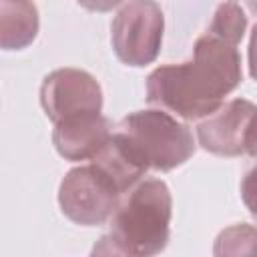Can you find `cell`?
<instances>
[{
  "mask_svg": "<svg viewBox=\"0 0 257 257\" xmlns=\"http://www.w3.org/2000/svg\"><path fill=\"white\" fill-rule=\"evenodd\" d=\"M241 82V56L209 32L197 38L193 58L155 68L147 78V100L161 110L195 120L211 116Z\"/></svg>",
  "mask_w": 257,
  "mask_h": 257,
  "instance_id": "6da1fadb",
  "label": "cell"
},
{
  "mask_svg": "<svg viewBox=\"0 0 257 257\" xmlns=\"http://www.w3.org/2000/svg\"><path fill=\"white\" fill-rule=\"evenodd\" d=\"M171 209L173 199L167 183L145 179L118 205L110 233L135 255L155 257L169 243Z\"/></svg>",
  "mask_w": 257,
  "mask_h": 257,
  "instance_id": "7a4b0ae2",
  "label": "cell"
},
{
  "mask_svg": "<svg viewBox=\"0 0 257 257\" xmlns=\"http://www.w3.org/2000/svg\"><path fill=\"white\" fill-rule=\"evenodd\" d=\"M116 133L128 139L149 169L173 171L195 155V139L187 124L161 108L137 110L120 118Z\"/></svg>",
  "mask_w": 257,
  "mask_h": 257,
  "instance_id": "3957f363",
  "label": "cell"
},
{
  "mask_svg": "<svg viewBox=\"0 0 257 257\" xmlns=\"http://www.w3.org/2000/svg\"><path fill=\"white\" fill-rule=\"evenodd\" d=\"M165 18L159 4L149 0L126 2L110 24V42L120 62L128 66L151 64L163 44Z\"/></svg>",
  "mask_w": 257,
  "mask_h": 257,
  "instance_id": "277c9868",
  "label": "cell"
},
{
  "mask_svg": "<svg viewBox=\"0 0 257 257\" xmlns=\"http://www.w3.org/2000/svg\"><path fill=\"white\" fill-rule=\"evenodd\" d=\"M58 205L72 223L92 227L106 223L116 213L120 193L96 165H82L62 179Z\"/></svg>",
  "mask_w": 257,
  "mask_h": 257,
  "instance_id": "5b68a950",
  "label": "cell"
},
{
  "mask_svg": "<svg viewBox=\"0 0 257 257\" xmlns=\"http://www.w3.org/2000/svg\"><path fill=\"white\" fill-rule=\"evenodd\" d=\"M40 102L46 116L58 124L74 116L100 114L102 90L86 70L56 68L42 80Z\"/></svg>",
  "mask_w": 257,
  "mask_h": 257,
  "instance_id": "8992f818",
  "label": "cell"
},
{
  "mask_svg": "<svg viewBox=\"0 0 257 257\" xmlns=\"http://www.w3.org/2000/svg\"><path fill=\"white\" fill-rule=\"evenodd\" d=\"M257 112V106L245 98H235L223 104L197 126L199 143L205 151L219 157H239L245 153L247 126Z\"/></svg>",
  "mask_w": 257,
  "mask_h": 257,
  "instance_id": "52a82bcc",
  "label": "cell"
},
{
  "mask_svg": "<svg viewBox=\"0 0 257 257\" xmlns=\"http://www.w3.org/2000/svg\"><path fill=\"white\" fill-rule=\"evenodd\" d=\"M110 120L102 114H84L54 124L52 143L66 161L94 159L110 141Z\"/></svg>",
  "mask_w": 257,
  "mask_h": 257,
  "instance_id": "ba28073f",
  "label": "cell"
},
{
  "mask_svg": "<svg viewBox=\"0 0 257 257\" xmlns=\"http://www.w3.org/2000/svg\"><path fill=\"white\" fill-rule=\"evenodd\" d=\"M92 165H96L114 183L120 195L137 185L141 177L149 171V165L139 155V151L128 143L126 137L116 131L112 133L106 147L92 159Z\"/></svg>",
  "mask_w": 257,
  "mask_h": 257,
  "instance_id": "9c48e42d",
  "label": "cell"
},
{
  "mask_svg": "<svg viewBox=\"0 0 257 257\" xmlns=\"http://www.w3.org/2000/svg\"><path fill=\"white\" fill-rule=\"evenodd\" d=\"M38 34V10L32 2H0V44L4 50H20Z\"/></svg>",
  "mask_w": 257,
  "mask_h": 257,
  "instance_id": "30bf717a",
  "label": "cell"
},
{
  "mask_svg": "<svg viewBox=\"0 0 257 257\" xmlns=\"http://www.w3.org/2000/svg\"><path fill=\"white\" fill-rule=\"evenodd\" d=\"M215 257H257V227L237 223L223 229L213 245Z\"/></svg>",
  "mask_w": 257,
  "mask_h": 257,
  "instance_id": "8fae6325",
  "label": "cell"
},
{
  "mask_svg": "<svg viewBox=\"0 0 257 257\" xmlns=\"http://www.w3.org/2000/svg\"><path fill=\"white\" fill-rule=\"evenodd\" d=\"M245 28H247V16L243 8L235 2H225L217 6L207 32L237 46L245 34Z\"/></svg>",
  "mask_w": 257,
  "mask_h": 257,
  "instance_id": "7c38bea8",
  "label": "cell"
},
{
  "mask_svg": "<svg viewBox=\"0 0 257 257\" xmlns=\"http://www.w3.org/2000/svg\"><path fill=\"white\" fill-rule=\"evenodd\" d=\"M90 257H139V255H135L112 233H108V235H102L94 243V247L90 251Z\"/></svg>",
  "mask_w": 257,
  "mask_h": 257,
  "instance_id": "4fadbf2b",
  "label": "cell"
},
{
  "mask_svg": "<svg viewBox=\"0 0 257 257\" xmlns=\"http://www.w3.org/2000/svg\"><path fill=\"white\" fill-rule=\"evenodd\" d=\"M241 199L245 203V207L249 209L251 217L257 221V165L247 171V175L243 177L241 183Z\"/></svg>",
  "mask_w": 257,
  "mask_h": 257,
  "instance_id": "5bb4252c",
  "label": "cell"
},
{
  "mask_svg": "<svg viewBox=\"0 0 257 257\" xmlns=\"http://www.w3.org/2000/svg\"><path fill=\"white\" fill-rule=\"evenodd\" d=\"M247 8L257 12V2H249ZM249 74L257 80V24L253 26L251 40H249Z\"/></svg>",
  "mask_w": 257,
  "mask_h": 257,
  "instance_id": "9a60e30c",
  "label": "cell"
},
{
  "mask_svg": "<svg viewBox=\"0 0 257 257\" xmlns=\"http://www.w3.org/2000/svg\"><path fill=\"white\" fill-rule=\"evenodd\" d=\"M245 153H249L251 157L257 159V112L253 114L249 126H247V135H245Z\"/></svg>",
  "mask_w": 257,
  "mask_h": 257,
  "instance_id": "2e32d148",
  "label": "cell"
}]
</instances>
